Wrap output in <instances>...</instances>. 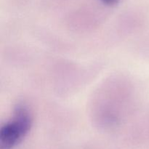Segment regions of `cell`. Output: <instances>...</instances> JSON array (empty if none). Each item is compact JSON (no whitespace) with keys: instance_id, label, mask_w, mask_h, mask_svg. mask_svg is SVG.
Wrapping results in <instances>:
<instances>
[{"instance_id":"cell-1","label":"cell","mask_w":149,"mask_h":149,"mask_svg":"<svg viewBox=\"0 0 149 149\" xmlns=\"http://www.w3.org/2000/svg\"><path fill=\"white\" fill-rule=\"evenodd\" d=\"M32 117L27 108L17 106L13 117L0 130V146L1 149H11L20 143L30 131Z\"/></svg>"},{"instance_id":"cell-2","label":"cell","mask_w":149,"mask_h":149,"mask_svg":"<svg viewBox=\"0 0 149 149\" xmlns=\"http://www.w3.org/2000/svg\"><path fill=\"white\" fill-rule=\"evenodd\" d=\"M104 4H107V5L113 6L115 5V4H117L119 1V0H101Z\"/></svg>"}]
</instances>
